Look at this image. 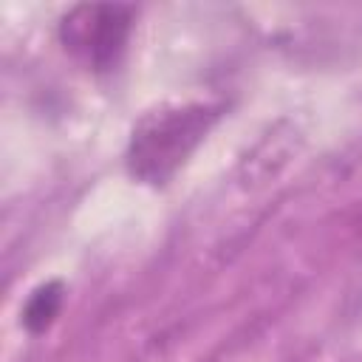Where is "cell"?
<instances>
[{"label": "cell", "instance_id": "3957f363", "mask_svg": "<svg viewBox=\"0 0 362 362\" xmlns=\"http://www.w3.org/2000/svg\"><path fill=\"white\" fill-rule=\"evenodd\" d=\"M62 303H65V283L62 280H45V283H40L28 294V300H25V305L20 311L23 328L28 334H34V337L45 334L57 322V317L62 311Z\"/></svg>", "mask_w": 362, "mask_h": 362}, {"label": "cell", "instance_id": "7a4b0ae2", "mask_svg": "<svg viewBox=\"0 0 362 362\" xmlns=\"http://www.w3.org/2000/svg\"><path fill=\"white\" fill-rule=\"evenodd\" d=\"M136 8L122 3H79L57 25L62 48L93 74L113 71L130 42Z\"/></svg>", "mask_w": 362, "mask_h": 362}, {"label": "cell", "instance_id": "6da1fadb", "mask_svg": "<svg viewBox=\"0 0 362 362\" xmlns=\"http://www.w3.org/2000/svg\"><path fill=\"white\" fill-rule=\"evenodd\" d=\"M223 110V102H167L141 113L124 150L127 173L147 187L170 184Z\"/></svg>", "mask_w": 362, "mask_h": 362}]
</instances>
